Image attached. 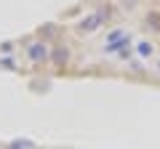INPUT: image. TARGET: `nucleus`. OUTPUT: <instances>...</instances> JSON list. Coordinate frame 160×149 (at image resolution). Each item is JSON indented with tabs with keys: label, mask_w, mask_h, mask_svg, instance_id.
Masks as SVG:
<instances>
[{
	"label": "nucleus",
	"mask_w": 160,
	"mask_h": 149,
	"mask_svg": "<svg viewBox=\"0 0 160 149\" xmlns=\"http://www.w3.org/2000/svg\"><path fill=\"white\" fill-rule=\"evenodd\" d=\"M102 51H104V53H115V56H120V59H126L128 53H131V35H128L126 29H112Z\"/></svg>",
	"instance_id": "1"
},
{
	"label": "nucleus",
	"mask_w": 160,
	"mask_h": 149,
	"mask_svg": "<svg viewBox=\"0 0 160 149\" xmlns=\"http://www.w3.org/2000/svg\"><path fill=\"white\" fill-rule=\"evenodd\" d=\"M109 22V8H96V11H91V13H86V16L80 19L78 24H75V29H78L80 35H93L96 29H102L104 24Z\"/></svg>",
	"instance_id": "2"
},
{
	"label": "nucleus",
	"mask_w": 160,
	"mask_h": 149,
	"mask_svg": "<svg viewBox=\"0 0 160 149\" xmlns=\"http://www.w3.org/2000/svg\"><path fill=\"white\" fill-rule=\"evenodd\" d=\"M24 53H27V59H29L32 64H46L48 59H51V53H48V43H46V40H32V43H27Z\"/></svg>",
	"instance_id": "3"
},
{
	"label": "nucleus",
	"mask_w": 160,
	"mask_h": 149,
	"mask_svg": "<svg viewBox=\"0 0 160 149\" xmlns=\"http://www.w3.org/2000/svg\"><path fill=\"white\" fill-rule=\"evenodd\" d=\"M133 51H136L139 59H149V56H155V43L152 40H139L133 46Z\"/></svg>",
	"instance_id": "4"
},
{
	"label": "nucleus",
	"mask_w": 160,
	"mask_h": 149,
	"mask_svg": "<svg viewBox=\"0 0 160 149\" xmlns=\"http://www.w3.org/2000/svg\"><path fill=\"white\" fill-rule=\"evenodd\" d=\"M118 6H120V11L133 13V11H139V0H118Z\"/></svg>",
	"instance_id": "5"
},
{
	"label": "nucleus",
	"mask_w": 160,
	"mask_h": 149,
	"mask_svg": "<svg viewBox=\"0 0 160 149\" xmlns=\"http://www.w3.org/2000/svg\"><path fill=\"white\" fill-rule=\"evenodd\" d=\"M53 61H56V64H64V61H67V48H56V53H53Z\"/></svg>",
	"instance_id": "6"
},
{
	"label": "nucleus",
	"mask_w": 160,
	"mask_h": 149,
	"mask_svg": "<svg viewBox=\"0 0 160 149\" xmlns=\"http://www.w3.org/2000/svg\"><path fill=\"white\" fill-rule=\"evenodd\" d=\"M8 149H32V141H13Z\"/></svg>",
	"instance_id": "7"
},
{
	"label": "nucleus",
	"mask_w": 160,
	"mask_h": 149,
	"mask_svg": "<svg viewBox=\"0 0 160 149\" xmlns=\"http://www.w3.org/2000/svg\"><path fill=\"white\" fill-rule=\"evenodd\" d=\"M53 32H56V27H53V24H48V27H40V37H51Z\"/></svg>",
	"instance_id": "8"
},
{
	"label": "nucleus",
	"mask_w": 160,
	"mask_h": 149,
	"mask_svg": "<svg viewBox=\"0 0 160 149\" xmlns=\"http://www.w3.org/2000/svg\"><path fill=\"white\" fill-rule=\"evenodd\" d=\"M152 22V29H160V16L158 13H152V16H147V24Z\"/></svg>",
	"instance_id": "9"
},
{
	"label": "nucleus",
	"mask_w": 160,
	"mask_h": 149,
	"mask_svg": "<svg viewBox=\"0 0 160 149\" xmlns=\"http://www.w3.org/2000/svg\"><path fill=\"white\" fill-rule=\"evenodd\" d=\"M0 67L3 69H13V59H0Z\"/></svg>",
	"instance_id": "10"
},
{
	"label": "nucleus",
	"mask_w": 160,
	"mask_h": 149,
	"mask_svg": "<svg viewBox=\"0 0 160 149\" xmlns=\"http://www.w3.org/2000/svg\"><path fill=\"white\" fill-rule=\"evenodd\" d=\"M155 72L160 74V59H158V61H155Z\"/></svg>",
	"instance_id": "11"
}]
</instances>
